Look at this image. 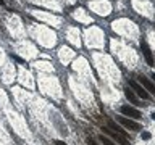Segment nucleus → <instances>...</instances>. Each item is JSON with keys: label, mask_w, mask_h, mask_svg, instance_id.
I'll return each instance as SVG.
<instances>
[{"label": "nucleus", "mask_w": 155, "mask_h": 145, "mask_svg": "<svg viewBox=\"0 0 155 145\" xmlns=\"http://www.w3.org/2000/svg\"><path fill=\"white\" fill-rule=\"evenodd\" d=\"M129 85H131V89H133V92H134V94L137 95V97H140L142 100H149V98H150V94H149V92L144 89L142 85L139 84L137 81L131 79V81H129Z\"/></svg>", "instance_id": "1"}, {"label": "nucleus", "mask_w": 155, "mask_h": 145, "mask_svg": "<svg viewBox=\"0 0 155 145\" xmlns=\"http://www.w3.org/2000/svg\"><path fill=\"white\" fill-rule=\"evenodd\" d=\"M118 123H120L121 126H124L126 129H131V130H139V129H140V124H139V123H136V121L129 119V118H124V116H120V118H118Z\"/></svg>", "instance_id": "2"}, {"label": "nucleus", "mask_w": 155, "mask_h": 145, "mask_svg": "<svg viewBox=\"0 0 155 145\" xmlns=\"http://www.w3.org/2000/svg\"><path fill=\"white\" fill-rule=\"evenodd\" d=\"M120 110H121V113H123L124 116H129V118H133V119H139V118H140V111H139V110H136L134 106L123 105Z\"/></svg>", "instance_id": "3"}, {"label": "nucleus", "mask_w": 155, "mask_h": 145, "mask_svg": "<svg viewBox=\"0 0 155 145\" xmlns=\"http://www.w3.org/2000/svg\"><path fill=\"white\" fill-rule=\"evenodd\" d=\"M105 132H107V134H110L113 140H116V145H118V143H120V145H129V140H128V139L123 137V135H120L118 132H115V130H111L110 127H107V129H105Z\"/></svg>", "instance_id": "4"}, {"label": "nucleus", "mask_w": 155, "mask_h": 145, "mask_svg": "<svg viewBox=\"0 0 155 145\" xmlns=\"http://www.w3.org/2000/svg\"><path fill=\"white\" fill-rule=\"evenodd\" d=\"M137 82H139V84L144 87L145 90L149 92L150 95H152V94H155V85H153L152 82H150V81L147 79V77H145V76H137Z\"/></svg>", "instance_id": "5"}, {"label": "nucleus", "mask_w": 155, "mask_h": 145, "mask_svg": "<svg viewBox=\"0 0 155 145\" xmlns=\"http://www.w3.org/2000/svg\"><path fill=\"white\" fill-rule=\"evenodd\" d=\"M140 48H142V53H144L145 60H147V65H149V66H153V58H152V52H150V48L147 47V44H145L144 40L140 42Z\"/></svg>", "instance_id": "6"}, {"label": "nucleus", "mask_w": 155, "mask_h": 145, "mask_svg": "<svg viewBox=\"0 0 155 145\" xmlns=\"http://www.w3.org/2000/svg\"><path fill=\"white\" fill-rule=\"evenodd\" d=\"M124 95H126V98H128L131 103H134L136 106H140V105H142V103H139L137 95L133 92V89H131V87H126V89H124Z\"/></svg>", "instance_id": "7"}, {"label": "nucleus", "mask_w": 155, "mask_h": 145, "mask_svg": "<svg viewBox=\"0 0 155 145\" xmlns=\"http://www.w3.org/2000/svg\"><path fill=\"white\" fill-rule=\"evenodd\" d=\"M108 127H110L111 130H115V132H118L120 135H123V137H126V132H124V130H123V129L120 127L118 124H115L113 121H108Z\"/></svg>", "instance_id": "8"}, {"label": "nucleus", "mask_w": 155, "mask_h": 145, "mask_svg": "<svg viewBox=\"0 0 155 145\" xmlns=\"http://www.w3.org/2000/svg\"><path fill=\"white\" fill-rule=\"evenodd\" d=\"M99 140H100V142L104 143V145H116V143L113 142V140H111V139H108V137H105V135H100V137H99Z\"/></svg>", "instance_id": "9"}, {"label": "nucleus", "mask_w": 155, "mask_h": 145, "mask_svg": "<svg viewBox=\"0 0 155 145\" xmlns=\"http://www.w3.org/2000/svg\"><path fill=\"white\" fill-rule=\"evenodd\" d=\"M150 137H152V134H150V132H142V139L144 140H149Z\"/></svg>", "instance_id": "10"}, {"label": "nucleus", "mask_w": 155, "mask_h": 145, "mask_svg": "<svg viewBox=\"0 0 155 145\" xmlns=\"http://www.w3.org/2000/svg\"><path fill=\"white\" fill-rule=\"evenodd\" d=\"M86 142H87V145H99V143H97V142H95V140H94V139H91V137H89V139H87V140H86Z\"/></svg>", "instance_id": "11"}, {"label": "nucleus", "mask_w": 155, "mask_h": 145, "mask_svg": "<svg viewBox=\"0 0 155 145\" xmlns=\"http://www.w3.org/2000/svg\"><path fill=\"white\" fill-rule=\"evenodd\" d=\"M55 143H57V145H66L65 142H63V140H57V142H55Z\"/></svg>", "instance_id": "12"}, {"label": "nucleus", "mask_w": 155, "mask_h": 145, "mask_svg": "<svg viewBox=\"0 0 155 145\" xmlns=\"http://www.w3.org/2000/svg\"><path fill=\"white\" fill-rule=\"evenodd\" d=\"M2 3H3V0H0V5H2Z\"/></svg>", "instance_id": "13"}]
</instances>
